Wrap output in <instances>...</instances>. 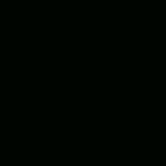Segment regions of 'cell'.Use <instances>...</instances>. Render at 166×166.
Instances as JSON below:
<instances>
[]
</instances>
